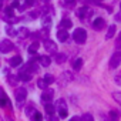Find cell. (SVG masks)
I'll list each match as a JSON object with an SVG mask.
<instances>
[{
    "instance_id": "cell-9",
    "label": "cell",
    "mask_w": 121,
    "mask_h": 121,
    "mask_svg": "<svg viewBox=\"0 0 121 121\" xmlns=\"http://www.w3.org/2000/svg\"><path fill=\"white\" fill-rule=\"evenodd\" d=\"M57 39H58V41H66L69 39V31L66 29H60L57 31Z\"/></svg>"
},
{
    "instance_id": "cell-38",
    "label": "cell",
    "mask_w": 121,
    "mask_h": 121,
    "mask_svg": "<svg viewBox=\"0 0 121 121\" xmlns=\"http://www.w3.org/2000/svg\"><path fill=\"white\" fill-rule=\"evenodd\" d=\"M19 6H20V0H14L13 4H12V7H14V9L17 7V9H19Z\"/></svg>"
},
{
    "instance_id": "cell-47",
    "label": "cell",
    "mask_w": 121,
    "mask_h": 121,
    "mask_svg": "<svg viewBox=\"0 0 121 121\" xmlns=\"http://www.w3.org/2000/svg\"><path fill=\"white\" fill-rule=\"evenodd\" d=\"M120 40H121V34H120Z\"/></svg>"
},
{
    "instance_id": "cell-29",
    "label": "cell",
    "mask_w": 121,
    "mask_h": 121,
    "mask_svg": "<svg viewBox=\"0 0 121 121\" xmlns=\"http://www.w3.org/2000/svg\"><path fill=\"white\" fill-rule=\"evenodd\" d=\"M31 19H37L39 16H40V10H33V12H30V14H29Z\"/></svg>"
},
{
    "instance_id": "cell-7",
    "label": "cell",
    "mask_w": 121,
    "mask_h": 121,
    "mask_svg": "<svg viewBox=\"0 0 121 121\" xmlns=\"http://www.w3.org/2000/svg\"><path fill=\"white\" fill-rule=\"evenodd\" d=\"M53 97H54V91H53V90H48V88H46V90L43 91V94H41V100H43L44 103H50V101L53 100Z\"/></svg>"
},
{
    "instance_id": "cell-37",
    "label": "cell",
    "mask_w": 121,
    "mask_h": 121,
    "mask_svg": "<svg viewBox=\"0 0 121 121\" xmlns=\"http://www.w3.org/2000/svg\"><path fill=\"white\" fill-rule=\"evenodd\" d=\"M48 121H58V117H54V114L48 115Z\"/></svg>"
},
{
    "instance_id": "cell-36",
    "label": "cell",
    "mask_w": 121,
    "mask_h": 121,
    "mask_svg": "<svg viewBox=\"0 0 121 121\" xmlns=\"http://www.w3.org/2000/svg\"><path fill=\"white\" fill-rule=\"evenodd\" d=\"M16 78H17L16 76H10V81H9V83H10L12 86H14V84H16Z\"/></svg>"
},
{
    "instance_id": "cell-30",
    "label": "cell",
    "mask_w": 121,
    "mask_h": 121,
    "mask_svg": "<svg viewBox=\"0 0 121 121\" xmlns=\"http://www.w3.org/2000/svg\"><path fill=\"white\" fill-rule=\"evenodd\" d=\"M43 23H44V27H46V29H48V26L51 24V17H48V16H47V17H44Z\"/></svg>"
},
{
    "instance_id": "cell-2",
    "label": "cell",
    "mask_w": 121,
    "mask_h": 121,
    "mask_svg": "<svg viewBox=\"0 0 121 121\" xmlns=\"http://www.w3.org/2000/svg\"><path fill=\"white\" fill-rule=\"evenodd\" d=\"M14 95H16V100H17V103H19V107H22V105H23V101H24L26 97H27V90L23 88V87H19V88H16Z\"/></svg>"
},
{
    "instance_id": "cell-43",
    "label": "cell",
    "mask_w": 121,
    "mask_h": 121,
    "mask_svg": "<svg viewBox=\"0 0 121 121\" xmlns=\"http://www.w3.org/2000/svg\"><path fill=\"white\" fill-rule=\"evenodd\" d=\"M70 121H80V118H78V117H73Z\"/></svg>"
},
{
    "instance_id": "cell-27",
    "label": "cell",
    "mask_w": 121,
    "mask_h": 121,
    "mask_svg": "<svg viewBox=\"0 0 121 121\" xmlns=\"http://www.w3.org/2000/svg\"><path fill=\"white\" fill-rule=\"evenodd\" d=\"M31 117H33V121H43V115L39 111H34V114Z\"/></svg>"
},
{
    "instance_id": "cell-32",
    "label": "cell",
    "mask_w": 121,
    "mask_h": 121,
    "mask_svg": "<svg viewBox=\"0 0 121 121\" xmlns=\"http://www.w3.org/2000/svg\"><path fill=\"white\" fill-rule=\"evenodd\" d=\"M6 31H7L10 36H17V30H14L13 27H7V29H6Z\"/></svg>"
},
{
    "instance_id": "cell-45",
    "label": "cell",
    "mask_w": 121,
    "mask_h": 121,
    "mask_svg": "<svg viewBox=\"0 0 121 121\" xmlns=\"http://www.w3.org/2000/svg\"><path fill=\"white\" fill-rule=\"evenodd\" d=\"M3 7V0H0V9Z\"/></svg>"
},
{
    "instance_id": "cell-14",
    "label": "cell",
    "mask_w": 121,
    "mask_h": 121,
    "mask_svg": "<svg viewBox=\"0 0 121 121\" xmlns=\"http://www.w3.org/2000/svg\"><path fill=\"white\" fill-rule=\"evenodd\" d=\"M19 78H20L22 81H30V80H31V73H29L27 70H24V71H20V74H19Z\"/></svg>"
},
{
    "instance_id": "cell-40",
    "label": "cell",
    "mask_w": 121,
    "mask_h": 121,
    "mask_svg": "<svg viewBox=\"0 0 121 121\" xmlns=\"http://www.w3.org/2000/svg\"><path fill=\"white\" fill-rule=\"evenodd\" d=\"M31 37H33V39H39V37H40V33H39V31H37V33H33Z\"/></svg>"
},
{
    "instance_id": "cell-41",
    "label": "cell",
    "mask_w": 121,
    "mask_h": 121,
    "mask_svg": "<svg viewBox=\"0 0 121 121\" xmlns=\"http://www.w3.org/2000/svg\"><path fill=\"white\" fill-rule=\"evenodd\" d=\"M6 94H4V91H3V88L2 87H0V98H2V97H4Z\"/></svg>"
},
{
    "instance_id": "cell-35",
    "label": "cell",
    "mask_w": 121,
    "mask_h": 121,
    "mask_svg": "<svg viewBox=\"0 0 121 121\" xmlns=\"http://www.w3.org/2000/svg\"><path fill=\"white\" fill-rule=\"evenodd\" d=\"M114 20H115V22H118V23H121V12H118V13L114 16Z\"/></svg>"
},
{
    "instance_id": "cell-1",
    "label": "cell",
    "mask_w": 121,
    "mask_h": 121,
    "mask_svg": "<svg viewBox=\"0 0 121 121\" xmlns=\"http://www.w3.org/2000/svg\"><path fill=\"white\" fill-rule=\"evenodd\" d=\"M73 39H74L76 43L83 44V43H86V40H87V31H86L84 29L78 27V29L74 30V33H73Z\"/></svg>"
},
{
    "instance_id": "cell-24",
    "label": "cell",
    "mask_w": 121,
    "mask_h": 121,
    "mask_svg": "<svg viewBox=\"0 0 121 121\" xmlns=\"http://www.w3.org/2000/svg\"><path fill=\"white\" fill-rule=\"evenodd\" d=\"M80 121H94V117H93L91 114H88V112H86V114H83V115H81V118H80Z\"/></svg>"
},
{
    "instance_id": "cell-13",
    "label": "cell",
    "mask_w": 121,
    "mask_h": 121,
    "mask_svg": "<svg viewBox=\"0 0 121 121\" xmlns=\"http://www.w3.org/2000/svg\"><path fill=\"white\" fill-rule=\"evenodd\" d=\"M60 80H64V81H61V83H60L61 86H64L66 83H70V81L73 80V74H71V73H69V71H66V73H63V74H61Z\"/></svg>"
},
{
    "instance_id": "cell-12",
    "label": "cell",
    "mask_w": 121,
    "mask_h": 121,
    "mask_svg": "<svg viewBox=\"0 0 121 121\" xmlns=\"http://www.w3.org/2000/svg\"><path fill=\"white\" fill-rule=\"evenodd\" d=\"M22 63H23V58L20 56H14V57L10 58V66L12 67H19Z\"/></svg>"
},
{
    "instance_id": "cell-44",
    "label": "cell",
    "mask_w": 121,
    "mask_h": 121,
    "mask_svg": "<svg viewBox=\"0 0 121 121\" xmlns=\"http://www.w3.org/2000/svg\"><path fill=\"white\" fill-rule=\"evenodd\" d=\"M66 3H74V0H66Z\"/></svg>"
},
{
    "instance_id": "cell-23",
    "label": "cell",
    "mask_w": 121,
    "mask_h": 121,
    "mask_svg": "<svg viewBox=\"0 0 121 121\" xmlns=\"http://www.w3.org/2000/svg\"><path fill=\"white\" fill-rule=\"evenodd\" d=\"M43 80H44L47 84H53V83H54V76H53V74H46V76L43 77Z\"/></svg>"
},
{
    "instance_id": "cell-8",
    "label": "cell",
    "mask_w": 121,
    "mask_h": 121,
    "mask_svg": "<svg viewBox=\"0 0 121 121\" xmlns=\"http://www.w3.org/2000/svg\"><path fill=\"white\" fill-rule=\"evenodd\" d=\"M56 56H54V61L57 63V64H63V63H66L67 61V56L64 54V53H54Z\"/></svg>"
},
{
    "instance_id": "cell-15",
    "label": "cell",
    "mask_w": 121,
    "mask_h": 121,
    "mask_svg": "<svg viewBox=\"0 0 121 121\" xmlns=\"http://www.w3.org/2000/svg\"><path fill=\"white\" fill-rule=\"evenodd\" d=\"M44 108H46V112H47L48 115L56 112V107H54L51 103H44Z\"/></svg>"
},
{
    "instance_id": "cell-31",
    "label": "cell",
    "mask_w": 121,
    "mask_h": 121,
    "mask_svg": "<svg viewBox=\"0 0 121 121\" xmlns=\"http://www.w3.org/2000/svg\"><path fill=\"white\" fill-rule=\"evenodd\" d=\"M57 107H58V108H66V101H64L63 98H60V100L57 101Z\"/></svg>"
},
{
    "instance_id": "cell-17",
    "label": "cell",
    "mask_w": 121,
    "mask_h": 121,
    "mask_svg": "<svg viewBox=\"0 0 121 121\" xmlns=\"http://www.w3.org/2000/svg\"><path fill=\"white\" fill-rule=\"evenodd\" d=\"M30 33H29V30L26 29V27H20L19 30H17V36H20L22 39H24V37H27Z\"/></svg>"
},
{
    "instance_id": "cell-19",
    "label": "cell",
    "mask_w": 121,
    "mask_h": 121,
    "mask_svg": "<svg viewBox=\"0 0 121 121\" xmlns=\"http://www.w3.org/2000/svg\"><path fill=\"white\" fill-rule=\"evenodd\" d=\"M0 107H10V100L7 98V95H4V97H2L0 98Z\"/></svg>"
},
{
    "instance_id": "cell-3",
    "label": "cell",
    "mask_w": 121,
    "mask_h": 121,
    "mask_svg": "<svg viewBox=\"0 0 121 121\" xmlns=\"http://www.w3.org/2000/svg\"><path fill=\"white\" fill-rule=\"evenodd\" d=\"M13 48H14V44L9 39H4V40L0 41V51L2 53H10Z\"/></svg>"
},
{
    "instance_id": "cell-21",
    "label": "cell",
    "mask_w": 121,
    "mask_h": 121,
    "mask_svg": "<svg viewBox=\"0 0 121 121\" xmlns=\"http://www.w3.org/2000/svg\"><path fill=\"white\" fill-rule=\"evenodd\" d=\"M60 24H61V27H63V29H70V27L73 26V23H71V20H70V19H63Z\"/></svg>"
},
{
    "instance_id": "cell-4",
    "label": "cell",
    "mask_w": 121,
    "mask_h": 121,
    "mask_svg": "<svg viewBox=\"0 0 121 121\" xmlns=\"http://www.w3.org/2000/svg\"><path fill=\"white\" fill-rule=\"evenodd\" d=\"M120 63H121V53L120 51H115L111 56V58H110V67L111 69H117L120 66Z\"/></svg>"
},
{
    "instance_id": "cell-18",
    "label": "cell",
    "mask_w": 121,
    "mask_h": 121,
    "mask_svg": "<svg viewBox=\"0 0 121 121\" xmlns=\"http://www.w3.org/2000/svg\"><path fill=\"white\" fill-rule=\"evenodd\" d=\"M39 47H40L39 43H37V41H33V43L29 46V53H30V54H34V53L39 50Z\"/></svg>"
},
{
    "instance_id": "cell-22",
    "label": "cell",
    "mask_w": 121,
    "mask_h": 121,
    "mask_svg": "<svg viewBox=\"0 0 121 121\" xmlns=\"http://www.w3.org/2000/svg\"><path fill=\"white\" fill-rule=\"evenodd\" d=\"M81 67H83V60H81V58L74 60V63H73V69H74V70H80Z\"/></svg>"
},
{
    "instance_id": "cell-5",
    "label": "cell",
    "mask_w": 121,
    "mask_h": 121,
    "mask_svg": "<svg viewBox=\"0 0 121 121\" xmlns=\"http://www.w3.org/2000/svg\"><path fill=\"white\" fill-rule=\"evenodd\" d=\"M44 48H46V51H48V53H57V46H56V43L54 41H51V40H48V39H46L44 40Z\"/></svg>"
},
{
    "instance_id": "cell-25",
    "label": "cell",
    "mask_w": 121,
    "mask_h": 121,
    "mask_svg": "<svg viewBox=\"0 0 121 121\" xmlns=\"http://www.w3.org/2000/svg\"><path fill=\"white\" fill-rule=\"evenodd\" d=\"M69 114H67V108H58V117L60 118H66Z\"/></svg>"
},
{
    "instance_id": "cell-28",
    "label": "cell",
    "mask_w": 121,
    "mask_h": 121,
    "mask_svg": "<svg viewBox=\"0 0 121 121\" xmlns=\"http://www.w3.org/2000/svg\"><path fill=\"white\" fill-rule=\"evenodd\" d=\"M34 111H36V110H34V107H33V105H29V107L26 108V114H27V115H30V117L34 114Z\"/></svg>"
},
{
    "instance_id": "cell-33",
    "label": "cell",
    "mask_w": 121,
    "mask_h": 121,
    "mask_svg": "<svg viewBox=\"0 0 121 121\" xmlns=\"http://www.w3.org/2000/svg\"><path fill=\"white\" fill-rule=\"evenodd\" d=\"M112 98L117 103H121V93H112Z\"/></svg>"
},
{
    "instance_id": "cell-16",
    "label": "cell",
    "mask_w": 121,
    "mask_h": 121,
    "mask_svg": "<svg viewBox=\"0 0 121 121\" xmlns=\"http://www.w3.org/2000/svg\"><path fill=\"white\" fill-rule=\"evenodd\" d=\"M114 34H115V26H114V24H111V26L108 27V30H107L105 37H107V39H112V37H114Z\"/></svg>"
},
{
    "instance_id": "cell-42",
    "label": "cell",
    "mask_w": 121,
    "mask_h": 121,
    "mask_svg": "<svg viewBox=\"0 0 121 121\" xmlns=\"http://www.w3.org/2000/svg\"><path fill=\"white\" fill-rule=\"evenodd\" d=\"M101 121H111V120L107 118V117H103V115H101Z\"/></svg>"
},
{
    "instance_id": "cell-20",
    "label": "cell",
    "mask_w": 121,
    "mask_h": 121,
    "mask_svg": "<svg viewBox=\"0 0 121 121\" xmlns=\"http://www.w3.org/2000/svg\"><path fill=\"white\" fill-rule=\"evenodd\" d=\"M108 118L111 120V121H118V111H115V110H111L110 112H108Z\"/></svg>"
},
{
    "instance_id": "cell-26",
    "label": "cell",
    "mask_w": 121,
    "mask_h": 121,
    "mask_svg": "<svg viewBox=\"0 0 121 121\" xmlns=\"http://www.w3.org/2000/svg\"><path fill=\"white\" fill-rule=\"evenodd\" d=\"M37 86H39V88H41V90H46L48 84H47V83H46V81H44L43 78H40V80L37 81Z\"/></svg>"
},
{
    "instance_id": "cell-34",
    "label": "cell",
    "mask_w": 121,
    "mask_h": 121,
    "mask_svg": "<svg viewBox=\"0 0 121 121\" xmlns=\"http://www.w3.org/2000/svg\"><path fill=\"white\" fill-rule=\"evenodd\" d=\"M6 16H9V17L13 16V7H7L6 9Z\"/></svg>"
},
{
    "instance_id": "cell-11",
    "label": "cell",
    "mask_w": 121,
    "mask_h": 121,
    "mask_svg": "<svg viewBox=\"0 0 121 121\" xmlns=\"http://www.w3.org/2000/svg\"><path fill=\"white\" fill-rule=\"evenodd\" d=\"M77 17H80V19H84L87 14H90V10H88V7L87 6H83V7H80L78 10H77Z\"/></svg>"
},
{
    "instance_id": "cell-6",
    "label": "cell",
    "mask_w": 121,
    "mask_h": 121,
    "mask_svg": "<svg viewBox=\"0 0 121 121\" xmlns=\"http://www.w3.org/2000/svg\"><path fill=\"white\" fill-rule=\"evenodd\" d=\"M104 27H105V20H104L103 17H97V19L93 22V29H94V30L98 31V30H103Z\"/></svg>"
},
{
    "instance_id": "cell-39",
    "label": "cell",
    "mask_w": 121,
    "mask_h": 121,
    "mask_svg": "<svg viewBox=\"0 0 121 121\" xmlns=\"http://www.w3.org/2000/svg\"><path fill=\"white\" fill-rule=\"evenodd\" d=\"M114 81H115V84H118V86H121V76H117V77L114 78Z\"/></svg>"
},
{
    "instance_id": "cell-10",
    "label": "cell",
    "mask_w": 121,
    "mask_h": 121,
    "mask_svg": "<svg viewBox=\"0 0 121 121\" xmlns=\"http://www.w3.org/2000/svg\"><path fill=\"white\" fill-rule=\"evenodd\" d=\"M39 63L43 66V67H48L50 63H51V58L48 56H39Z\"/></svg>"
},
{
    "instance_id": "cell-46",
    "label": "cell",
    "mask_w": 121,
    "mask_h": 121,
    "mask_svg": "<svg viewBox=\"0 0 121 121\" xmlns=\"http://www.w3.org/2000/svg\"><path fill=\"white\" fill-rule=\"evenodd\" d=\"M90 2H94V3H98V2H100V0H90Z\"/></svg>"
}]
</instances>
